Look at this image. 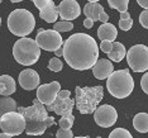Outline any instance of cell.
<instances>
[{
  "mask_svg": "<svg viewBox=\"0 0 148 138\" xmlns=\"http://www.w3.org/2000/svg\"><path fill=\"white\" fill-rule=\"evenodd\" d=\"M63 57L73 70H89L99 60V46L91 36L86 33H75L62 45Z\"/></svg>",
  "mask_w": 148,
  "mask_h": 138,
  "instance_id": "1",
  "label": "cell"
},
{
  "mask_svg": "<svg viewBox=\"0 0 148 138\" xmlns=\"http://www.w3.org/2000/svg\"><path fill=\"white\" fill-rule=\"evenodd\" d=\"M18 112L25 118V133L28 136H41L47 128L55 124V118L48 117L47 108L38 99L33 100L32 106L18 108Z\"/></svg>",
  "mask_w": 148,
  "mask_h": 138,
  "instance_id": "2",
  "label": "cell"
},
{
  "mask_svg": "<svg viewBox=\"0 0 148 138\" xmlns=\"http://www.w3.org/2000/svg\"><path fill=\"white\" fill-rule=\"evenodd\" d=\"M75 93V105L81 114H92L104 97L103 86H76Z\"/></svg>",
  "mask_w": 148,
  "mask_h": 138,
  "instance_id": "3",
  "label": "cell"
},
{
  "mask_svg": "<svg viewBox=\"0 0 148 138\" xmlns=\"http://www.w3.org/2000/svg\"><path fill=\"white\" fill-rule=\"evenodd\" d=\"M106 79L108 91L116 99H124L133 93L134 80L128 69L113 71Z\"/></svg>",
  "mask_w": 148,
  "mask_h": 138,
  "instance_id": "4",
  "label": "cell"
},
{
  "mask_svg": "<svg viewBox=\"0 0 148 138\" xmlns=\"http://www.w3.org/2000/svg\"><path fill=\"white\" fill-rule=\"evenodd\" d=\"M8 28L14 36L27 37L31 34L36 27V19L27 9H15L8 16Z\"/></svg>",
  "mask_w": 148,
  "mask_h": 138,
  "instance_id": "5",
  "label": "cell"
},
{
  "mask_svg": "<svg viewBox=\"0 0 148 138\" xmlns=\"http://www.w3.org/2000/svg\"><path fill=\"white\" fill-rule=\"evenodd\" d=\"M13 56L18 63L23 66H31L38 61L41 56V48L37 45L36 39L22 37L14 43Z\"/></svg>",
  "mask_w": 148,
  "mask_h": 138,
  "instance_id": "6",
  "label": "cell"
},
{
  "mask_svg": "<svg viewBox=\"0 0 148 138\" xmlns=\"http://www.w3.org/2000/svg\"><path fill=\"white\" fill-rule=\"evenodd\" d=\"M0 128L10 136H19L25 130V118L22 113L12 110L0 117Z\"/></svg>",
  "mask_w": 148,
  "mask_h": 138,
  "instance_id": "7",
  "label": "cell"
},
{
  "mask_svg": "<svg viewBox=\"0 0 148 138\" xmlns=\"http://www.w3.org/2000/svg\"><path fill=\"white\" fill-rule=\"evenodd\" d=\"M127 62L134 72H146L148 69V47L136 45L125 53Z\"/></svg>",
  "mask_w": 148,
  "mask_h": 138,
  "instance_id": "8",
  "label": "cell"
},
{
  "mask_svg": "<svg viewBox=\"0 0 148 138\" xmlns=\"http://www.w3.org/2000/svg\"><path fill=\"white\" fill-rule=\"evenodd\" d=\"M36 42L39 48L48 52H55L63 45V39L61 33L55 29H39L36 37Z\"/></svg>",
  "mask_w": 148,
  "mask_h": 138,
  "instance_id": "9",
  "label": "cell"
},
{
  "mask_svg": "<svg viewBox=\"0 0 148 138\" xmlns=\"http://www.w3.org/2000/svg\"><path fill=\"white\" fill-rule=\"evenodd\" d=\"M71 91L70 90H60L56 99L47 105V110L58 114V115H66L69 113H72V109L75 106V99L70 97Z\"/></svg>",
  "mask_w": 148,
  "mask_h": 138,
  "instance_id": "10",
  "label": "cell"
},
{
  "mask_svg": "<svg viewBox=\"0 0 148 138\" xmlns=\"http://www.w3.org/2000/svg\"><path fill=\"white\" fill-rule=\"evenodd\" d=\"M94 119L95 123L99 127L109 128L116 123L118 113L115 108L109 105V104H104V105H97L96 109L94 110Z\"/></svg>",
  "mask_w": 148,
  "mask_h": 138,
  "instance_id": "11",
  "label": "cell"
},
{
  "mask_svg": "<svg viewBox=\"0 0 148 138\" xmlns=\"http://www.w3.org/2000/svg\"><path fill=\"white\" fill-rule=\"evenodd\" d=\"M60 90H61V84L57 81L39 85L37 87V99L45 105H49L56 99Z\"/></svg>",
  "mask_w": 148,
  "mask_h": 138,
  "instance_id": "12",
  "label": "cell"
},
{
  "mask_svg": "<svg viewBox=\"0 0 148 138\" xmlns=\"http://www.w3.org/2000/svg\"><path fill=\"white\" fill-rule=\"evenodd\" d=\"M57 12L62 21L71 22L81 14V8L76 0H62L60 5L57 6Z\"/></svg>",
  "mask_w": 148,
  "mask_h": 138,
  "instance_id": "13",
  "label": "cell"
},
{
  "mask_svg": "<svg viewBox=\"0 0 148 138\" xmlns=\"http://www.w3.org/2000/svg\"><path fill=\"white\" fill-rule=\"evenodd\" d=\"M18 82L22 89L24 90H34L39 86V75L34 70L27 69L19 73Z\"/></svg>",
  "mask_w": 148,
  "mask_h": 138,
  "instance_id": "14",
  "label": "cell"
},
{
  "mask_svg": "<svg viewBox=\"0 0 148 138\" xmlns=\"http://www.w3.org/2000/svg\"><path fill=\"white\" fill-rule=\"evenodd\" d=\"M84 14L86 15V18H90L92 22H103L106 23L109 21V15L105 13L104 8L99 3H87L84 6Z\"/></svg>",
  "mask_w": 148,
  "mask_h": 138,
  "instance_id": "15",
  "label": "cell"
},
{
  "mask_svg": "<svg viewBox=\"0 0 148 138\" xmlns=\"http://www.w3.org/2000/svg\"><path fill=\"white\" fill-rule=\"evenodd\" d=\"M91 69H92L94 76H95L97 80L106 79V77L114 71L113 62L110 61V60H106V58L97 60V61L95 62V65H94Z\"/></svg>",
  "mask_w": 148,
  "mask_h": 138,
  "instance_id": "16",
  "label": "cell"
},
{
  "mask_svg": "<svg viewBox=\"0 0 148 138\" xmlns=\"http://www.w3.org/2000/svg\"><path fill=\"white\" fill-rule=\"evenodd\" d=\"M118 36L116 28L114 27L112 23H103L97 29V37H99L100 41H110L114 42Z\"/></svg>",
  "mask_w": 148,
  "mask_h": 138,
  "instance_id": "17",
  "label": "cell"
},
{
  "mask_svg": "<svg viewBox=\"0 0 148 138\" xmlns=\"http://www.w3.org/2000/svg\"><path fill=\"white\" fill-rule=\"evenodd\" d=\"M39 16L47 23H56L58 18V12H57V6L52 0H49L42 10H39Z\"/></svg>",
  "mask_w": 148,
  "mask_h": 138,
  "instance_id": "18",
  "label": "cell"
},
{
  "mask_svg": "<svg viewBox=\"0 0 148 138\" xmlns=\"http://www.w3.org/2000/svg\"><path fill=\"white\" fill-rule=\"evenodd\" d=\"M125 53H127V49H125V47H124L123 43L113 42V48H112V51L108 53V56H109L110 61L120 62V61H123V58L125 57Z\"/></svg>",
  "mask_w": 148,
  "mask_h": 138,
  "instance_id": "19",
  "label": "cell"
},
{
  "mask_svg": "<svg viewBox=\"0 0 148 138\" xmlns=\"http://www.w3.org/2000/svg\"><path fill=\"white\" fill-rule=\"evenodd\" d=\"M133 127L137 132L147 133L148 132V114L147 113H138L133 118Z\"/></svg>",
  "mask_w": 148,
  "mask_h": 138,
  "instance_id": "20",
  "label": "cell"
},
{
  "mask_svg": "<svg viewBox=\"0 0 148 138\" xmlns=\"http://www.w3.org/2000/svg\"><path fill=\"white\" fill-rule=\"evenodd\" d=\"M0 82L4 85V90H3L1 95L9 96V95H12V94L15 93L16 86H15L14 79H13L12 76H9V75H1V76H0Z\"/></svg>",
  "mask_w": 148,
  "mask_h": 138,
  "instance_id": "21",
  "label": "cell"
},
{
  "mask_svg": "<svg viewBox=\"0 0 148 138\" xmlns=\"http://www.w3.org/2000/svg\"><path fill=\"white\" fill-rule=\"evenodd\" d=\"M18 106H16V103L14 99L9 96H5V97H1L0 99V117L3 114L8 113V112H12V110H16Z\"/></svg>",
  "mask_w": 148,
  "mask_h": 138,
  "instance_id": "22",
  "label": "cell"
},
{
  "mask_svg": "<svg viewBox=\"0 0 148 138\" xmlns=\"http://www.w3.org/2000/svg\"><path fill=\"white\" fill-rule=\"evenodd\" d=\"M129 0H108V4L112 9H115L119 13L127 12Z\"/></svg>",
  "mask_w": 148,
  "mask_h": 138,
  "instance_id": "23",
  "label": "cell"
},
{
  "mask_svg": "<svg viewBox=\"0 0 148 138\" xmlns=\"http://www.w3.org/2000/svg\"><path fill=\"white\" fill-rule=\"evenodd\" d=\"M72 28H73V24H72V22H70V21H61V22L53 23V29L57 31L58 33L70 32V31H72Z\"/></svg>",
  "mask_w": 148,
  "mask_h": 138,
  "instance_id": "24",
  "label": "cell"
},
{
  "mask_svg": "<svg viewBox=\"0 0 148 138\" xmlns=\"http://www.w3.org/2000/svg\"><path fill=\"white\" fill-rule=\"evenodd\" d=\"M73 120H75V117H73L72 113H69L66 115H61V119H60V128H63V129H71V127L73 126Z\"/></svg>",
  "mask_w": 148,
  "mask_h": 138,
  "instance_id": "25",
  "label": "cell"
},
{
  "mask_svg": "<svg viewBox=\"0 0 148 138\" xmlns=\"http://www.w3.org/2000/svg\"><path fill=\"white\" fill-rule=\"evenodd\" d=\"M109 138H132V134L129 133V130L123 129V128H116L112 133L109 134Z\"/></svg>",
  "mask_w": 148,
  "mask_h": 138,
  "instance_id": "26",
  "label": "cell"
},
{
  "mask_svg": "<svg viewBox=\"0 0 148 138\" xmlns=\"http://www.w3.org/2000/svg\"><path fill=\"white\" fill-rule=\"evenodd\" d=\"M62 67H63V65H62V61H60L58 58H52L51 61L48 62V69L51 70V71H53V72H60L62 70Z\"/></svg>",
  "mask_w": 148,
  "mask_h": 138,
  "instance_id": "27",
  "label": "cell"
},
{
  "mask_svg": "<svg viewBox=\"0 0 148 138\" xmlns=\"http://www.w3.org/2000/svg\"><path fill=\"white\" fill-rule=\"evenodd\" d=\"M56 137L57 138H73V133L71 129H63V128H60L56 132Z\"/></svg>",
  "mask_w": 148,
  "mask_h": 138,
  "instance_id": "28",
  "label": "cell"
},
{
  "mask_svg": "<svg viewBox=\"0 0 148 138\" xmlns=\"http://www.w3.org/2000/svg\"><path fill=\"white\" fill-rule=\"evenodd\" d=\"M132 25H133L132 18L120 19V22H119V27H120V29H123V31H129V29L132 28Z\"/></svg>",
  "mask_w": 148,
  "mask_h": 138,
  "instance_id": "29",
  "label": "cell"
},
{
  "mask_svg": "<svg viewBox=\"0 0 148 138\" xmlns=\"http://www.w3.org/2000/svg\"><path fill=\"white\" fill-rule=\"evenodd\" d=\"M113 48V42L110 41H101V43H100V49L104 52V53H109L110 51H112Z\"/></svg>",
  "mask_w": 148,
  "mask_h": 138,
  "instance_id": "30",
  "label": "cell"
},
{
  "mask_svg": "<svg viewBox=\"0 0 148 138\" xmlns=\"http://www.w3.org/2000/svg\"><path fill=\"white\" fill-rule=\"evenodd\" d=\"M139 23L143 25V28H148V10H147V9H144V12L140 13Z\"/></svg>",
  "mask_w": 148,
  "mask_h": 138,
  "instance_id": "31",
  "label": "cell"
},
{
  "mask_svg": "<svg viewBox=\"0 0 148 138\" xmlns=\"http://www.w3.org/2000/svg\"><path fill=\"white\" fill-rule=\"evenodd\" d=\"M33 1V4L36 5V8L37 9H39V10H42L43 8H45V6L48 4V1L49 0H32Z\"/></svg>",
  "mask_w": 148,
  "mask_h": 138,
  "instance_id": "32",
  "label": "cell"
},
{
  "mask_svg": "<svg viewBox=\"0 0 148 138\" xmlns=\"http://www.w3.org/2000/svg\"><path fill=\"white\" fill-rule=\"evenodd\" d=\"M140 86H142L143 91L146 94H148V75H147V73H144L143 77H142V80H140Z\"/></svg>",
  "mask_w": 148,
  "mask_h": 138,
  "instance_id": "33",
  "label": "cell"
},
{
  "mask_svg": "<svg viewBox=\"0 0 148 138\" xmlns=\"http://www.w3.org/2000/svg\"><path fill=\"white\" fill-rule=\"evenodd\" d=\"M92 25H94V22L90 18H86L85 21H84V27H85V28L90 29V28H92Z\"/></svg>",
  "mask_w": 148,
  "mask_h": 138,
  "instance_id": "34",
  "label": "cell"
},
{
  "mask_svg": "<svg viewBox=\"0 0 148 138\" xmlns=\"http://www.w3.org/2000/svg\"><path fill=\"white\" fill-rule=\"evenodd\" d=\"M137 3L142 6V8H144V9L148 8V0H137Z\"/></svg>",
  "mask_w": 148,
  "mask_h": 138,
  "instance_id": "35",
  "label": "cell"
},
{
  "mask_svg": "<svg viewBox=\"0 0 148 138\" xmlns=\"http://www.w3.org/2000/svg\"><path fill=\"white\" fill-rule=\"evenodd\" d=\"M127 18H130V14L128 12H123L120 13V19H127Z\"/></svg>",
  "mask_w": 148,
  "mask_h": 138,
  "instance_id": "36",
  "label": "cell"
},
{
  "mask_svg": "<svg viewBox=\"0 0 148 138\" xmlns=\"http://www.w3.org/2000/svg\"><path fill=\"white\" fill-rule=\"evenodd\" d=\"M55 53H56V56L58 57V56H62V53H63V49H62V47H60L58 49H56L55 51Z\"/></svg>",
  "mask_w": 148,
  "mask_h": 138,
  "instance_id": "37",
  "label": "cell"
},
{
  "mask_svg": "<svg viewBox=\"0 0 148 138\" xmlns=\"http://www.w3.org/2000/svg\"><path fill=\"white\" fill-rule=\"evenodd\" d=\"M10 137H12L10 134H8V133H5V132L0 133V138H10Z\"/></svg>",
  "mask_w": 148,
  "mask_h": 138,
  "instance_id": "38",
  "label": "cell"
},
{
  "mask_svg": "<svg viewBox=\"0 0 148 138\" xmlns=\"http://www.w3.org/2000/svg\"><path fill=\"white\" fill-rule=\"evenodd\" d=\"M3 90H4V85H3V84H1V82H0V95H1Z\"/></svg>",
  "mask_w": 148,
  "mask_h": 138,
  "instance_id": "39",
  "label": "cell"
},
{
  "mask_svg": "<svg viewBox=\"0 0 148 138\" xmlns=\"http://www.w3.org/2000/svg\"><path fill=\"white\" fill-rule=\"evenodd\" d=\"M12 3H21V1H23V0H10Z\"/></svg>",
  "mask_w": 148,
  "mask_h": 138,
  "instance_id": "40",
  "label": "cell"
},
{
  "mask_svg": "<svg viewBox=\"0 0 148 138\" xmlns=\"http://www.w3.org/2000/svg\"><path fill=\"white\" fill-rule=\"evenodd\" d=\"M87 1H89V3H97L99 0H87Z\"/></svg>",
  "mask_w": 148,
  "mask_h": 138,
  "instance_id": "41",
  "label": "cell"
},
{
  "mask_svg": "<svg viewBox=\"0 0 148 138\" xmlns=\"http://www.w3.org/2000/svg\"><path fill=\"white\" fill-rule=\"evenodd\" d=\"M0 25H1V18H0Z\"/></svg>",
  "mask_w": 148,
  "mask_h": 138,
  "instance_id": "42",
  "label": "cell"
},
{
  "mask_svg": "<svg viewBox=\"0 0 148 138\" xmlns=\"http://www.w3.org/2000/svg\"><path fill=\"white\" fill-rule=\"evenodd\" d=\"M1 1H3V0H0V3H1Z\"/></svg>",
  "mask_w": 148,
  "mask_h": 138,
  "instance_id": "43",
  "label": "cell"
},
{
  "mask_svg": "<svg viewBox=\"0 0 148 138\" xmlns=\"http://www.w3.org/2000/svg\"><path fill=\"white\" fill-rule=\"evenodd\" d=\"M31 1H32V0H31Z\"/></svg>",
  "mask_w": 148,
  "mask_h": 138,
  "instance_id": "44",
  "label": "cell"
}]
</instances>
